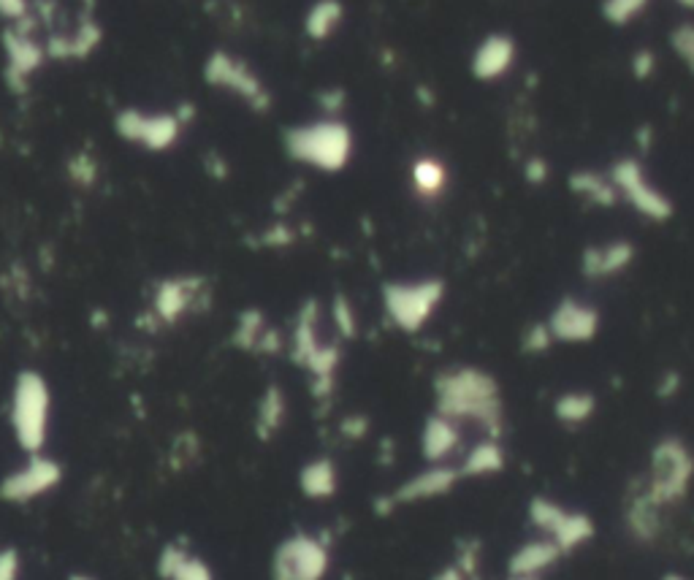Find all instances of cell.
<instances>
[{
    "label": "cell",
    "mask_w": 694,
    "mask_h": 580,
    "mask_svg": "<svg viewBox=\"0 0 694 580\" xmlns=\"http://www.w3.org/2000/svg\"><path fill=\"white\" fill-rule=\"evenodd\" d=\"M453 564L459 567L467 580H480V567H483V543L478 537H464L456 548V559Z\"/></svg>",
    "instance_id": "836d02e7"
},
{
    "label": "cell",
    "mask_w": 694,
    "mask_h": 580,
    "mask_svg": "<svg viewBox=\"0 0 694 580\" xmlns=\"http://www.w3.org/2000/svg\"><path fill=\"white\" fill-rule=\"evenodd\" d=\"M68 580H95V578H90V575H71Z\"/></svg>",
    "instance_id": "ee69618b"
},
{
    "label": "cell",
    "mask_w": 694,
    "mask_h": 580,
    "mask_svg": "<svg viewBox=\"0 0 694 580\" xmlns=\"http://www.w3.org/2000/svg\"><path fill=\"white\" fill-rule=\"evenodd\" d=\"M320 117H342L347 109V90L345 87H326L318 93Z\"/></svg>",
    "instance_id": "8d00e7d4"
},
{
    "label": "cell",
    "mask_w": 694,
    "mask_h": 580,
    "mask_svg": "<svg viewBox=\"0 0 694 580\" xmlns=\"http://www.w3.org/2000/svg\"><path fill=\"white\" fill-rule=\"evenodd\" d=\"M329 318L339 342H353V339L358 337V331H361V320H358L356 304H353V299H350L347 293H337V296L331 299Z\"/></svg>",
    "instance_id": "f546056e"
},
{
    "label": "cell",
    "mask_w": 694,
    "mask_h": 580,
    "mask_svg": "<svg viewBox=\"0 0 694 580\" xmlns=\"http://www.w3.org/2000/svg\"><path fill=\"white\" fill-rule=\"evenodd\" d=\"M448 296V282L442 277H415V280H388L380 285V304L388 323L402 334H421L440 312Z\"/></svg>",
    "instance_id": "3957f363"
},
{
    "label": "cell",
    "mask_w": 694,
    "mask_h": 580,
    "mask_svg": "<svg viewBox=\"0 0 694 580\" xmlns=\"http://www.w3.org/2000/svg\"><path fill=\"white\" fill-rule=\"evenodd\" d=\"M299 491L310 502H329L339 494V467L329 456H315L299 469Z\"/></svg>",
    "instance_id": "d4e9b609"
},
{
    "label": "cell",
    "mask_w": 694,
    "mask_h": 580,
    "mask_svg": "<svg viewBox=\"0 0 694 580\" xmlns=\"http://www.w3.org/2000/svg\"><path fill=\"white\" fill-rule=\"evenodd\" d=\"M117 131L125 141H133L144 150H169L179 136V117L169 112H128L117 114Z\"/></svg>",
    "instance_id": "5bb4252c"
},
{
    "label": "cell",
    "mask_w": 694,
    "mask_h": 580,
    "mask_svg": "<svg viewBox=\"0 0 694 580\" xmlns=\"http://www.w3.org/2000/svg\"><path fill=\"white\" fill-rule=\"evenodd\" d=\"M659 68V57L654 49L648 47H640L635 55H632V60H629V71H632V76L638 79V82H648V79H654V74H657Z\"/></svg>",
    "instance_id": "74e56055"
},
{
    "label": "cell",
    "mask_w": 694,
    "mask_h": 580,
    "mask_svg": "<svg viewBox=\"0 0 694 580\" xmlns=\"http://www.w3.org/2000/svg\"><path fill=\"white\" fill-rule=\"evenodd\" d=\"M648 3L651 0H600V14L613 28H627L646 14Z\"/></svg>",
    "instance_id": "4dcf8cb0"
},
{
    "label": "cell",
    "mask_w": 694,
    "mask_h": 580,
    "mask_svg": "<svg viewBox=\"0 0 694 580\" xmlns=\"http://www.w3.org/2000/svg\"><path fill=\"white\" fill-rule=\"evenodd\" d=\"M60 480H63V467L49 456L33 453L22 467L0 480V499H6L11 505H28V502L47 496L49 491H55Z\"/></svg>",
    "instance_id": "8fae6325"
},
{
    "label": "cell",
    "mask_w": 694,
    "mask_h": 580,
    "mask_svg": "<svg viewBox=\"0 0 694 580\" xmlns=\"http://www.w3.org/2000/svg\"><path fill=\"white\" fill-rule=\"evenodd\" d=\"M518 63V44L516 38L502 30L488 33L475 44L472 55H469V74L475 82L483 85H494L502 82Z\"/></svg>",
    "instance_id": "9a60e30c"
},
{
    "label": "cell",
    "mask_w": 694,
    "mask_h": 580,
    "mask_svg": "<svg viewBox=\"0 0 694 580\" xmlns=\"http://www.w3.org/2000/svg\"><path fill=\"white\" fill-rule=\"evenodd\" d=\"M670 52L678 57V63L694 76V22H681L670 30Z\"/></svg>",
    "instance_id": "d6a6232c"
},
{
    "label": "cell",
    "mask_w": 694,
    "mask_h": 580,
    "mask_svg": "<svg viewBox=\"0 0 694 580\" xmlns=\"http://www.w3.org/2000/svg\"><path fill=\"white\" fill-rule=\"evenodd\" d=\"M282 150L304 169L342 174L356 155V133L345 117H318L285 128Z\"/></svg>",
    "instance_id": "7a4b0ae2"
},
{
    "label": "cell",
    "mask_w": 694,
    "mask_h": 580,
    "mask_svg": "<svg viewBox=\"0 0 694 580\" xmlns=\"http://www.w3.org/2000/svg\"><path fill=\"white\" fill-rule=\"evenodd\" d=\"M234 345L244 353H255V356H280L288 342L280 334V328H274L261 309L250 307L236 318Z\"/></svg>",
    "instance_id": "ac0fdd59"
},
{
    "label": "cell",
    "mask_w": 694,
    "mask_h": 580,
    "mask_svg": "<svg viewBox=\"0 0 694 580\" xmlns=\"http://www.w3.org/2000/svg\"><path fill=\"white\" fill-rule=\"evenodd\" d=\"M567 190L570 196H575L581 204L591 206V209H613L619 206V193L613 188L608 169H575L567 174Z\"/></svg>",
    "instance_id": "7402d4cb"
},
{
    "label": "cell",
    "mask_w": 694,
    "mask_h": 580,
    "mask_svg": "<svg viewBox=\"0 0 694 580\" xmlns=\"http://www.w3.org/2000/svg\"><path fill=\"white\" fill-rule=\"evenodd\" d=\"M597 393L589 391V388H570V391H562L551 404V412H554L556 423H562L564 429H581L586 423L597 415Z\"/></svg>",
    "instance_id": "4316f807"
},
{
    "label": "cell",
    "mask_w": 694,
    "mask_h": 580,
    "mask_svg": "<svg viewBox=\"0 0 694 580\" xmlns=\"http://www.w3.org/2000/svg\"><path fill=\"white\" fill-rule=\"evenodd\" d=\"M608 174L613 179V188L619 193V204L629 206L635 215L657 225L670 223L676 217V201L651 179L640 155L616 158L608 166Z\"/></svg>",
    "instance_id": "5b68a950"
},
{
    "label": "cell",
    "mask_w": 694,
    "mask_h": 580,
    "mask_svg": "<svg viewBox=\"0 0 694 580\" xmlns=\"http://www.w3.org/2000/svg\"><path fill=\"white\" fill-rule=\"evenodd\" d=\"M434 412L459 426H472L480 437L502 440L507 431V410L502 385L488 369L475 364H456L440 369L432 383Z\"/></svg>",
    "instance_id": "6da1fadb"
},
{
    "label": "cell",
    "mask_w": 694,
    "mask_h": 580,
    "mask_svg": "<svg viewBox=\"0 0 694 580\" xmlns=\"http://www.w3.org/2000/svg\"><path fill=\"white\" fill-rule=\"evenodd\" d=\"M331 540L315 532L288 534L272 556V580H326Z\"/></svg>",
    "instance_id": "52a82bcc"
},
{
    "label": "cell",
    "mask_w": 694,
    "mask_h": 580,
    "mask_svg": "<svg viewBox=\"0 0 694 580\" xmlns=\"http://www.w3.org/2000/svg\"><path fill=\"white\" fill-rule=\"evenodd\" d=\"M288 423V393L282 385H266L255 407V437L261 442H272Z\"/></svg>",
    "instance_id": "484cf974"
},
{
    "label": "cell",
    "mask_w": 694,
    "mask_h": 580,
    "mask_svg": "<svg viewBox=\"0 0 694 580\" xmlns=\"http://www.w3.org/2000/svg\"><path fill=\"white\" fill-rule=\"evenodd\" d=\"M676 3H678V6H681V9L694 11V0H676Z\"/></svg>",
    "instance_id": "7bdbcfd3"
},
{
    "label": "cell",
    "mask_w": 694,
    "mask_h": 580,
    "mask_svg": "<svg viewBox=\"0 0 694 580\" xmlns=\"http://www.w3.org/2000/svg\"><path fill=\"white\" fill-rule=\"evenodd\" d=\"M464 448V426L440 412H429L421 426L418 450L426 464H451Z\"/></svg>",
    "instance_id": "e0dca14e"
},
{
    "label": "cell",
    "mask_w": 694,
    "mask_h": 580,
    "mask_svg": "<svg viewBox=\"0 0 694 580\" xmlns=\"http://www.w3.org/2000/svg\"><path fill=\"white\" fill-rule=\"evenodd\" d=\"M451 188V169L437 155H418L410 163V190L421 204H440Z\"/></svg>",
    "instance_id": "44dd1931"
},
{
    "label": "cell",
    "mask_w": 694,
    "mask_h": 580,
    "mask_svg": "<svg viewBox=\"0 0 694 580\" xmlns=\"http://www.w3.org/2000/svg\"><path fill=\"white\" fill-rule=\"evenodd\" d=\"M507 467V450L502 440H491V437H480L472 448L461 456L459 472L461 480H480V478H497L499 472Z\"/></svg>",
    "instance_id": "cb8c5ba5"
},
{
    "label": "cell",
    "mask_w": 694,
    "mask_h": 580,
    "mask_svg": "<svg viewBox=\"0 0 694 580\" xmlns=\"http://www.w3.org/2000/svg\"><path fill=\"white\" fill-rule=\"evenodd\" d=\"M562 559L559 545L537 534L507 556V578H545V572L554 570Z\"/></svg>",
    "instance_id": "ffe728a7"
},
{
    "label": "cell",
    "mask_w": 694,
    "mask_h": 580,
    "mask_svg": "<svg viewBox=\"0 0 694 580\" xmlns=\"http://www.w3.org/2000/svg\"><path fill=\"white\" fill-rule=\"evenodd\" d=\"M158 575L163 580H215V572L188 543H169L158 556Z\"/></svg>",
    "instance_id": "603a6c76"
},
{
    "label": "cell",
    "mask_w": 694,
    "mask_h": 580,
    "mask_svg": "<svg viewBox=\"0 0 694 580\" xmlns=\"http://www.w3.org/2000/svg\"><path fill=\"white\" fill-rule=\"evenodd\" d=\"M567 513H570V507H564L562 502H556V499L543 494L532 496L529 505H526V521H529V526L540 537H548V540L559 532V526L564 524Z\"/></svg>",
    "instance_id": "f1b7e54d"
},
{
    "label": "cell",
    "mask_w": 694,
    "mask_h": 580,
    "mask_svg": "<svg viewBox=\"0 0 694 580\" xmlns=\"http://www.w3.org/2000/svg\"><path fill=\"white\" fill-rule=\"evenodd\" d=\"M342 22H345V3L342 0H315L304 17V36L315 44H323L342 28Z\"/></svg>",
    "instance_id": "83f0119b"
},
{
    "label": "cell",
    "mask_w": 694,
    "mask_h": 580,
    "mask_svg": "<svg viewBox=\"0 0 694 580\" xmlns=\"http://www.w3.org/2000/svg\"><path fill=\"white\" fill-rule=\"evenodd\" d=\"M49 415H52V393L38 372H19L11 391V431L14 440L28 456L41 453L49 437Z\"/></svg>",
    "instance_id": "8992f818"
},
{
    "label": "cell",
    "mask_w": 694,
    "mask_h": 580,
    "mask_svg": "<svg viewBox=\"0 0 694 580\" xmlns=\"http://www.w3.org/2000/svg\"><path fill=\"white\" fill-rule=\"evenodd\" d=\"M554 337H551V328H548V323L545 320H535V323H529V326L521 331V342H518V347H521V353L524 356H545L551 347H554Z\"/></svg>",
    "instance_id": "1f68e13d"
},
{
    "label": "cell",
    "mask_w": 694,
    "mask_h": 580,
    "mask_svg": "<svg viewBox=\"0 0 694 580\" xmlns=\"http://www.w3.org/2000/svg\"><path fill=\"white\" fill-rule=\"evenodd\" d=\"M461 483V472L456 464H426V469L415 472L410 478L399 483L391 494H383L375 499L377 518L394 515L399 507L421 505V502H434L456 491Z\"/></svg>",
    "instance_id": "ba28073f"
},
{
    "label": "cell",
    "mask_w": 694,
    "mask_h": 580,
    "mask_svg": "<svg viewBox=\"0 0 694 580\" xmlns=\"http://www.w3.org/2000/svg\"><path fill=\"white\" fill-rule=\"evenodd\" d=\"M659 580H689V578H686V575H681V572H665V575H662Z\"/></svg>",
    "instance_id": "b9f144b4"
},
{
    "label": "cell",
    "mask_w": 694,
    "mask_h": 580,
    "mask_svg": "<svg viewBox=\"0 0 694 580\" xmlns=\"http://www.w3.org/2000/svg\"><path fill=\"white\" fill-rule=\"evenodd\" d=\"M432 580H467V575L456 567V564H445V567H440V570L434 572Z\"/></svg>",
    "instance_id": "60d3db41"
},
{
    "label": "cell",
    "mask_w": 694,
    "mask_h": 580,
    "mask_svg": "<svg viewBox=\"0 0 694 580\" xmlns=\"http://www.w3.org/2000/svg\"><path fill=\"white\" fill-rule=\"evenodd\" d=\"M643 486L659 507L684 505L686 496L692 494L694 486V450L692 445L678 437L665 434L651 445L648 453V469L643 475Z\"/></svg>",
    "instance_id": "277c9868"
},
{
    "label": "cell",
    "mask_w": 694,
    "mask_h": 580,
    "mask_svg": "<svg viewBox=\"0 0 694 580\" xmlns=\"http://www.w3.org/2000/svg\"><path fill=\"white\" fill-rule=\"evenodd\" d=\"M204 76H207L209 85L217 87V90H226L228 95L239 98L244 106H250L253 112L263 114L272 109L274 101L269 87L253 68L244 63L242 57L231 55V52H215L207 60Z\"/></svg>",
    "instance_id": "9c48e42d"
},
{
    "label": "cell",
    "mask_w": 694,
    "mask_h": 580,
    "mask_svg": "<svg viewBox=\"0 0 694 580\" xmlns=\"http://www.w3.org/2000/svg\"><path fill=\"white\" fill-rule=\"evenodd\" d=\"M521 174H524L526 185L543 188V185H548V179H551V163L540 152H529L524 158V166H521Z\"/></svg>",
    "instance_id": "d590c367"
},
{
    "label": "cell",
    "mask_w": 694,
    "mask_h": 580,
    "mask_svg": "<svg viewBox=\"0 0 694 580\" xmlns=\"http://www.w3.org/2000/svg\"><path fill=\"white\" fill-rule=\"evenodd\" d=\"M207 304V285L198 277H174L160 282L152 299V312L160 323H177L179 318L190 315L193 309Z\"/></svg>",
    "instance_id": "2e32d148"
},
{
    "label": "cell",
    "mask_w": 694,
    "mask_h": 580,
    "mask_svg": "<svg viewBox=\"0 0 694 580\" xmlns=\"http://www.w3.org/2000/svg\"><path fill=\"white\" fill-rule=\"evenodd\" d=\"M638 261V247L632 239L616 236L605 242H591L581 250L578 272L586 282H610L619 280Z\"/></svg>",
    "instance_id": "7c38bea8"
},
{
    "label": "cell",
    "mask_w": 694,
    "mask_h": 580,
    "mask_svg": "<svg viewBox=\"0 0 694 580\" xmlns=\"http://www.w3.org/2000/svg\"><path fill=\"white\" fill-rule=\"evenodd\" d=\"M681 388H684V375L678 369H665L657 380V399L670 402V399H676L678 393H681Z\"/></svg>",
    "instance_id": "f35d334b"
},
{
    "label": "cell",
    "mask_w": 694,
    "mask_h": 580,
    "mask_svg": "<svg viewBox=\"0 0 694 580\" xmlns=\"http://www.w3.org/2000/svg\"><path fill=\"white\" fill-rule=\"evenodd\" d=\"M556 345H589L600 337L602 312L591 301L562 296L545 318Z\"/></svg>",
    "instance_id": "30bf717a"
},
{
    "label": "cell",
    "mask_w": 694,
    "mask_h": 580,
    "mask_svg": "<svg viewBox=\"0 0 694 580\" xmlns=\"http://www.w3.org/2000/svg\"><path fill=\"white\" fill-rule=\"evenodd\" d=\"M326 342H329V339L323 337V304H320L318 299H307L299 307V312H296L291 337H288L291 361L299 366V369H304V364H307Z\"/></svg>",
    "instance_id": "d6986e66"
},
{
    "label": "cell",
    "mask_w": 694,
    "mask_h": 580,
    "mask_svg": "<svg viewBox=\"0 0 694 580\" xmlns=\"http://www.w3.org/2000/svg\"><path fill=\"white\" fill-rule=\"evenodd\" d=\"M507 580H543V578H507Z\"/></svg>",
    "instance_id": "f6af8a7d"
},
{
    "label": "cell",
    "mask_w": 694,
    "mask_h": 580,
    "mask_svg": "<svg viewBox=\"0 0 694 580\" xmlns=\"http://www.w3.org/2000/svg\"><path fill=\"white\" fill-rule=\"evenodd\" d=\"M22 572V559L17 548H3L0 551V580H19Z\"/></svg>",
    "instance_id": "ab89813d"
},
{
    "label": "cell",
    "mask_w": 694,
    "mask_h": 580,
    "mask_svg": "<svg viewBox=\"0 0 694 580\" xmlns=\"http://www.w3.org/2000/svg\"><path fill=\"white\" fill-rule=\"evenodd\" d=\"M624 532L640 548H651L665 534V507L654 502L643 480H635L624 496Z\"/></svg>",
    "instance_id": "4fadbf2b"
},
{
    "label": "cell",
    "mask_w": 694,
    "mask_h": 580,
    "mask_svg": "<svg viewBox=\"0 0 694 580\" xmlns=\"http://www.w3.org/2000/svg\"><path fill=\"white\" fill-rule=\"evenodd\" d=\"M337 431L345 442H364L369 437V431H372V421H369L366 412H347V415L339 418Z\"/></svg>",
    "instance_id": "e575fe53"
}]
</instances>
